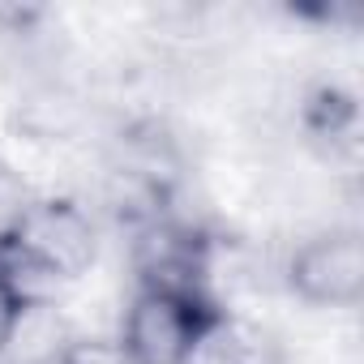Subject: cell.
<instances>
[{
	"mask_svg": "<svg viewBox=\"0 0 364 364\" xmlns=\"http://www.w3.org/2000/svg\"><path fill=\"white\" fill-rule=\"evenodd\" d=\"M0 253L14 262L31 291L39 283H73L99 262V228L77 198L35 193Z\"/></svg>",
	"mask_w": 364,
	"mask_h": 364,
	"instance_id": "obj_1",
	"label": "cell"
},
{
	"mask_svg": "<svg viewBox=\"0 0 364 364\" xmlns=\"http://www.w3.org/2000/svg\"><path fill=\"white\" fill-rule=\"evenodd\" d=\"M223 313L202 287H133L116 338L133 364H185Z\"/></svg>",
	"mask_w": 364,
	"mask_h": 364,
	"instance_id": "obj_2",
	"label": "cell"
},
{
	"mask_svg": "<svg viewBox=\"0 0 364 364\" xmlns=\"http://www.w3.org/2000/svg\"><path fill=\"white\" fill-rule=\"evenodd\" d=\"M283 287L321 313L355 309L364 296V236L355 228H321L283 262Z\"/></svg>",
	"mask_w": 364,
	"mask_h": 364,
	"instance_id": "obj_3",
	"label": "cell"
},
{
	"mask_svg": "<svg viewBox=\"0 0 364 364\" xmlns=\"http://www.w3.org/2000/svg\"><path fill=\"white\" fill-rule=\"evenodd\" d=\"M219 240L198 228L193 219H180L176 210H163L154 219H141L129 228V253H133V287H210Z\"/></svg>",
	"mask_w": 364,
	"mask_h": 364,
	"instance_id": "obj_4",
	"label": "cell"
},
{
	"mask_svg": "<svg viewBox=\"0 0 364 364\" xmlns=\"http://www.w3.org/2000/svg\"><path fill=\"white\" fill-rule=\"evenodd\" d=\"M185 364H283V347L257 321L223 313L219 326L198 343V351Z\"/></svg>",
	"mask_w": 364,
	"mask_h": 364,
	"instance_id": "obj_5",
	"label": "cell"
},
{
	"mask_svg": "<svg viewBox=\"0 0 364 364\" xmlns=\"http://www.w3.org/2000/svg\"><path fill=\"white\" fill-rule=\"evenodd\" d=\"M304 133L326 159L355 154V146H360V103H355V95H347L338 86H317L304 103Z\"/></svg>",
	"mask_w": 364,
	"mask_h": 364,
	"instance_id": "obj_6",
	"label": "cell"
},
{
	"mask_svg": "<svg viewBox=\"0 0 364 364\" xmlns=\"http://www.w3.org/2000/svg\"><path fill=\"white\" fill-rule=\"evenodd\" d=\"M31 304H35V291H31L26 279L14 270V262L0 253V355H5V351L18 343Z\"/></svg>",
	"mask_w": 364,
	"mask_h": 364,
	"instance_id": "obj_7",
	"label": "cell"
},
{
	"mask_svg": "<svg viewBox=\"0 0 364 364\" xmlns=\"http://www.w3.org/2000/svg\"><path fill=\"white\" fill-rule=\"evenodd\" d=\"M52 364H133L116 334H73L52 351Z\"/></svg>",
	"mask_w": 364,
	"mask_h": 364,
	"instance_id": "obj_8",
	"label": "cell"
},
{
	"mask_svg": "<svg viewBox=\"0 0 364 364\" xmlns=\"http://www.w3.org/2000/svg\"><path fill=\"white\" fill-rule=\"evenodd\" d=\"M35 202V189L26 185V176L0 159V245L9 240V232L18 228V219L26 215V206Z\"/></svg>",
	"mask_w": 364,
	"mask_h": 364,
	"instance_id": "obj_9",
	"label": "cell"
}]
</instances>
